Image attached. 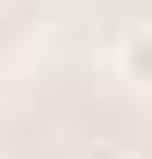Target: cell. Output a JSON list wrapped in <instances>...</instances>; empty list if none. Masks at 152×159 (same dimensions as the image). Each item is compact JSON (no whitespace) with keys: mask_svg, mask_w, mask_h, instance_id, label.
Segmentation results:
<instances>
[{"mask_svg":"<svg viewBox=\"0 0 152 159\" xmlns=\"http://www.w3.org/2000/svg\"><path fill=\"white\" fill-rule=\"evenodd\" d=\"M116 65H123V80H131V87H145V29H131V36H123Z\"/></svg>","mask_w":152,"mask_h":159,"instance_id":"cell-1","label":"cell"},{"mask_svg":"<svg viewBox=\"0 0 152 159\" xmlns=\"http://www.w3.org/2000/svg\"><path fill=\"white\" fill-rule=\"evenodd\" d=\"M0 7H7V0H0Z\"/></svg>","mask_w":152,"mask_h":159,"instance_id":"cell-3","label":"cell"},{"mask_svg":"<svg viewBox=\"0 0 152 159\" xmlns=\"http://www.w3.org/2000/svg\"><path fill=\"white\" fill-rule=\"evenodd\" d=\"M80 159H123V152H116V145H94V152H80Z\"/></svg>","mask_w":152,"mask_h":159,"instance_id":"cell-2","label":"cell"}]
</instances>
